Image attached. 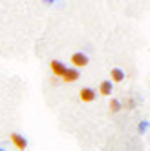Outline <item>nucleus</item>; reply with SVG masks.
Instances as JSON below:
<instances>
[{"mask_svg":"<svg viewBox=\"0 0 150 151\" xmlns=\"http://www.w3.org/2000/svg\"><path fill=\"white\" fill-rule=\"evenodd\" d=\"M71 66L77 69V68H84V66H88V57L84 55V53H73L71 55Z\"/></svg>","mask_w":150,"mask_h":151,"instance_id":"nucleus-2","label":"nucleus"},{"mask_svg":"<svg viewBox=\"0 0 150 151\" xmlns=\"http://www.w3.org/2000/svg\"><path fill=\"white\" fill-rule=\"evenodd\" d=\"M95 96H97V93H95L92 88H82V89L79 91V99H81V102H84V104L93 102Z\"/></svg>","mask_w":150,"mask_h":151,"instance_id":"nucleus-3","label":"nucleus"},{"mask_svg":"<svg viewBox=\"0 0 150 151\" xmlns=\"http://www.w3.org/2000/svg\"><path fill=\"white\" fill-rule=\"evenodd\" d=\"M79 77H81V75H79V69L70 68V69H66V73L62 75V80H64V82H75Z\"/></svg>","mask_w":150,"mask_h":151,"instance_id":"nucleus-5","label":"nucleus"},{"mask_svg":"<svg viewBox=\"0 0 150 151\" xmlns=\"http://www.w3.org/2000/svg\"><path fill=\"white\" fill-rule=\"evenodd\" d=\"M110 82H123V78H125V73H123V69H119V68H114L112 71H110Z\"/></svg>","mask_w":150,"mask_h":151,"instance_id":"nucleus-6","label":"nucleus"},{"mask_svg":"<svg viewBox=\"0 0 150 151\" xmlns=\"http://www.w3.org/2000/svg\"><path fill=\"white\" fill-rule=\"evenodd\" d=\"M50 69H51V73L55 75V77H60V78H62V75L66 73L68 68L64 66L62 62H59V60H51V62H50Z\"/></svg>","mask_w":150,"mask_h":151,"instance_id":"nucleus-4","label":"nucleus"},{"mask_svg":"<svg viewBox=\"0 0 150 151\" xmlns=\"http://www.w3.org/2000/svg\"><path fill=\"white\" fill-rule=\"evenodd\" d=\"M0 151H6V149H4V147H0Z\"/></svg>","mask_w":150,"mask_h":151,"instance_id":"nucleus-9","label":"nucleus"},{"mask_svg":"<svg viewBox=\"0 0 150 151\" xmlns=\"http://www.w3.org/2000/svg\"><path fill=\"white\" fill-rule=\"evenodd\" d=\"M108 107H110V111H112V113H117V111L121 109V102H119V100H115V99H112V100L108 102Z\"/></svg>","mask_w":150,"mask_h":151,"instance_id":"nucleus-8","label":"nucleus"},{"mask_svg":"<svg viewBox=\"0 0 150 151\" xmlns=\"http://www.w3.org/2000/svg\"><path fill=\"white\" fill-rule=\"evenodd\" d=\"M11 142H13V146L17 147V149H20V151H24L26 147H28V138L24 137V135H20V133H11Z\"/></svg>","mask_w":150,"mask_h":151,"instance_id":"nucleus-1","label":"nucleus"},{"mask_svg":"<svg viewBox=\"0 0 150 151\" xmlns=\"http://www.w3.org/2000/svg\"><path fill=\"white\" fill-rule=\"evenodd\" d=\"M99 93L104 95V96H108V95L112 93V82H110V80H103V82L99 84Z\"/></svg>","mask_w":150,"mask_h":151,"instance_id":"nucleus-7","label":"nucleus"}]
</instances>
